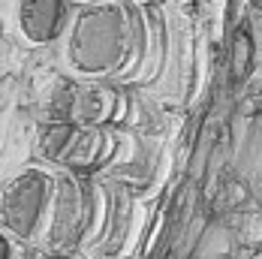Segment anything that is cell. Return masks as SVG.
<instances>
[{"label":"cell","instance_id":"obj_1","mask_svg":"<svg viewBox=\"0 0 262 259\" xmlns=\"http://www.w3.org/2000/svg\"><path fill=\"white\" fill-rule=\"evenodd\" d=\"M139 9L121 0H94L73 9L63 33V63L76 81H118L133 73Z\"/></svg>","mask_w":262,"mask_h":259},{"label":"cell","instance_id":"obj_2","mask_svg":"<svg viewBox=\"0 0 262 259\" xmlns=\"http://www.w3.org/2000/svg\"><path fill=\"white\" fill-rule=\"evenodd\" d=\"M52 184V166H25L0 187V229L21 247H42L49 229Z\"/></svg>","mask_w":262,"mask_h":259},{"label":"cell","instance_id":"obj_3","mask_svg":"<svg viewBox=\"0 0 262 259\" xmlns=\"http://www.w3.org/2000/svg\"><path fill=\"white\" fill-rule=\"evenodd\" d=\"M81 178L84 175L54 169L49 229L42 238V247H49L52 253H70L73 247H79L91 226V190Z\"/></svg>","mask_w":262,"mask_h":259},{"label":"cell","instance_id":"obj_4","mask_svg":"<svg viewBox=\"0 0 262 259\" xmlns=\"http://www.w3.org/2000/svg\"><path fill=\"white\" fill-rule=\"evenodd\" d=\"M70 0H18L15 6V33L27 49H46L63 39L70 18H73Z\"/></svg>","mask_w":262,"mask_h":259},{"label":"cell","instance_id":"obj_5","mask_svg":"<svg viewBox=\"0 0 262 259\" xmlns=\"http://www.w3.org/2000/svg\"><path fill=\"white\" fill-rule=\"evenodd\" d=\"M124 105H127V97L121 94L118 84H108V81H76L70 124H76V127H108V124L121 121Z\"/></svg>","mask_w":262,"mask_h":259},{"label":"cell","instance_id":"obj_6","mask_svg":"<svg viewBox=\"0 0 262 259\" xmlns=\"http://www.w3.org/2000/svg\"><path fill=\"white\" fill-rule=\"evenodd\" d=\"M112 148L115 136L108 133V127H76L57 169H67L73 175H91L112 157Z\"/></svg>","mask_w":262,"mask_h":259},{"label":"cell","instance_id":"obj_7","mask_svg":"<svg viewBox=\"0 0 262 259\" xmlns=\"http://www.w3.org/2000/svg\"><path fill=\"white\" fill-rule=\"evenodd\" d=\"M76 133V124L67 121H42L36 133V157L49 166H60V160L70 148V139Z\"/></svg>","mask_w":262,"mask_h":259},{"label":"cell","instance_id":"obj_8","mask_svg":"<svg viewBox=\"0 0 262 259\" xmlns=\"http://www.w3.org/2000/svg\"><path fill=\"white\" fill-rule=\"evenodd\" d=\"M250 67V36L247 30H238L235 36V76H244Z\"/></svg>","mask_w":262,"mask_h":259},{"label":"cell","instance_id":"obj_9","mask_svg":"<svg viewBox=\"0 0 262 259\" xmlns=\"http://www.w3.org/2000/svg\"><path fill=\"white\" fill-rule=\"evenodd\" d=\"M18 256H21V244L12 241L9 235L0 229V259H18Z\"/></svg>","mask_w":262,"mask_h":259},{"label":"cell","instance_id":"obj_10","mask_svg":"<svg viewBox=\"0 0 262 259\" xmlns=\"http://www.w3.org/2000/svg\"><path fill=\"white\" fill-rule=\"evenodd\" d=\"M121 3H127V6H133V9H148V6H157V3H163V0H121Z\"/></svg>","mask_w":262,"mask_h":259},{"label":"cell","instance_id":"obj_11","mask_svg":"<svg viewBox=\"0 0 262 259\" xmlns=\"http://www.w3.org/2000/svg\"><path fill=\"white\" fill-rule=\"evenodd\" d=\"M73 6H81V3H94V0H70Z\"/></svg>","mask_w":262,"mask_h":259}]
</instances>
